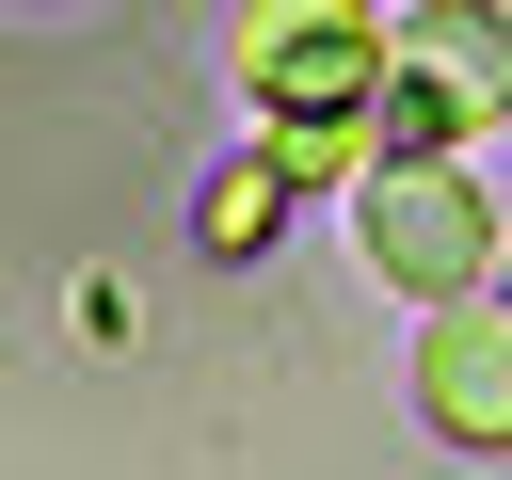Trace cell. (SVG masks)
<instances>
[{"instance_id":"cell-6","label":"cell","mask_w":512,"mask_h":480,"mask_svg":"<svg viewBox=\"0 0 512 480\" xmlns=\"http://www.w3.org/2000/svg\"><path fill=\"white\" fill-rule=\"evenodd\" d=\"M272 224H288V176H272V160H224V176H208V208H192V240H208V256H272Z\"/></svg>"},{"instance_id":"cell-7","label":"cell","mask_w":512,"mask_h":480,"mask_svg":"<svg viewBox=\"0 0 512 480\" xmlns=\"http://www.w3.org/2000/svg\"><path fill=\"white\" fill-rule=\"evenodd\" d=\"M480 16H496V32H512V0H480Z\"/></svg>"},{"instance_id":"cell-2","label":"cell","mask_w":512,"mask_h":480,"mask_svg":"<svg viewBox=\"0 0 512 480\" xmlns=\"http://www.w3.org/2000/svg\"><path fill=\"white\" fill-rule=\"evenodd\" d=\"M480 128H512V32L480 16V0H416V16H384V64H368V144H480Z\"/></svg>"},{"instance_id":"cell-5","label":"cell","mask_w":512,"mask_h":480,"mask_svg":"<svg viewBox=\"0 0 512 480\" xmlns=\"http://www.w3.org/2000/svg\"><path fill=\"white\" fill-rule=\"evenodd\" d=\"M256 160L288 192H352L368 176V112H256Z\"/></svg>"},{"instance_id":"cell-1","label":"cell","mask_w":512,"mask_h":480,"mask_svg":"<svg viewBox=\"0 0 512 480\" xmlns=\"http://www.w3.org/2000/svg\"><path fill=\"white\" fill-rule=\"evenodd\" d=\"M352 256H368L400 304H448V288L496 272V208H480V176H464L448 144H368V176H352Z\"/></svg>"},{"instance_id":"cell-3","label":"cell","mask_w":512,"mask_h":480,"mask_svg":"<svg viewBox=\"0 0 512 480\" xmlns=\"http://www.w3.org/2000/svg\"><path fill=\"white\" fill-rule=\"evenodd\" d=\"M384 16L368 0H240V96L256 112H368Z\"/></svg>"},{"instance_id":"cell-4","label":"cell","mask_w":512,"mask_h":480,"mask_svg":"<svg viewBox=\"0 0 512 480\" xmlns=\"http://www.w3.org/2000/svg\"><path fill=\"white\" fill-rule=\"evenodd\" d=\"M416 416H432L448 448L512 464V288H496V272L432 304V336H416Z\"/></svg>"}]
</instances>
